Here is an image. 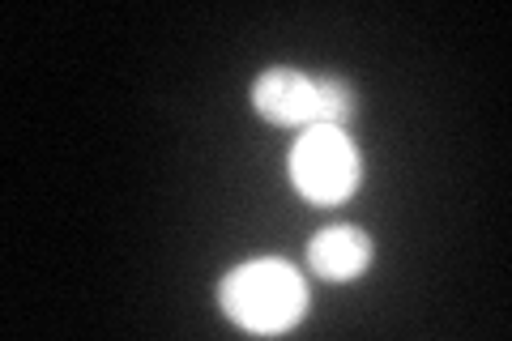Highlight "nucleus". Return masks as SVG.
<instances>
[{"mask_svg":"<svg viewBox=\"0 0 512 341\" xmlns=\"http://www.w3.org/2000/svg\"><path fill=\"white\" fill-rule=\"evenodd\" d=\"M218 303L248 333H286L308 312V286L286 261H248L218 286Z\"/></svg>","mask_w":512,"mask_h":341,"instance_id":"obj_1","label":"nucleus"},{"mask_svg":"<svg viewBox=\"0 0 512 341\" xmlns=\"http://www.w3.org/2000/svg\"><path fill=\"white\" fill-rule=\"evenodd\" d=\"M252 107L265 120L286 124V128H312V124H346L355 116V94L333 77H303L295 69H269L256 77L252 86Z\"/></svg>","mask_w":512,"mask_h":341,"instance_id":"obj_2","label":"nucleus"},{"mask_svg":"<svg viewBox=\"0 0 512 341\" xmlns=\"http://www.w3.org/2000/svg\"><path fill=\"white\" fill-rule=\"evenodd\" d=\"M291 180L303 201L312 205H342L359 188L363 167L359 150L338 124H312L291 150Z\"/></svg>","mask_w":512,"mask_h":341,"instance_id":"obj_3","label":"nucleus"},{"mask_svg":"<svg viewBox=\"0 0 512 341\" xmlns=\"http://www.w3.org/2000/svg\"><path fill=\"white\" fill-rule=\"evenodd\" d=\"M367 261H372V239H367L359 226H333V231H320L308 243V265L329 282L359 278Z\"/></svg>","mask_w":512,"mask_h":341,"instance_id":"obj_4","label":"nucleus"}]
</instances>
